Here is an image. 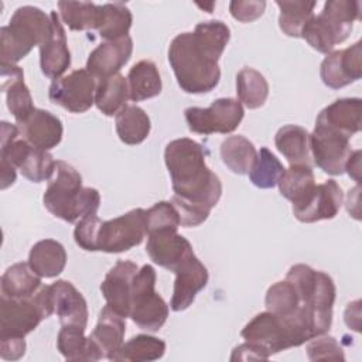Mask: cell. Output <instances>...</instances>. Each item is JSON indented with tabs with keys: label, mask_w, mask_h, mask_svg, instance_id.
<instances>
[{
	"label": "cell",
	"mask_w": 362,
	"mask_h": 362,
	"mask_svg": "<svg viewBox=\"0 0 362 362\" xmlns=\"http://www.w3.org/2000/svg\"><path fill=\"white\" fill-rule=\"evenodd\" d=\"M156 270L151 264L141 266L132 283L129 317L146 331H158L168 317V304L156 291Z\"/></svg>",
	"instance_id": "cell-6"
},
{
	"label": "cell",
	"mask_w": 362,
	"mask_h": 362,
	"mask_svg": "<svg viewBox=\"0 0 362 362\" xmlns=\"http://www.w3.org/2000/svg\"><path fill=\"white\" fill-rule=\"evenodd\" d=\"M173 205L175 206L177 212H178V216H180V222H181V226H185V228H194V226H198L201 223H204L209 214L208 211L202 209V208H198L178 197H173L171 199Z\"/></svg>",
	"instance_id": "cell-47"
},
{
	"label": "cell",
	"mask_w": 362,
	"mask_h": 362,
	"mask_svg": "<svg viewBox=\"0 0 362 362\" xmlns=\"http://www.w3.org/2000/svg\"><path fill=\"white\" fill-rule=\"evenodd\" d=\"M236 95L247 109L262 107L269 96V83L259 71L245 66L236 75Z\"/></svg>",
	"instance_id": "cell-36"
},
{
	"label": "cell",
	"mask_w": 362,
	"mask_h": 362,
	"mask_svg": "<svg viewBox=\"0 0 362 362\" xmlns=\"http://www.w3.org/2000/svg\"><path fill=\"white\" fill-rule=\"evenodd\" d=\"M264 304L267 311L273 313L274 315L288 317L298 310L300 298L294 287L287 280H281L267 288Z\"/></svg>",
	"instance_id": "cell-42"
},
{
	"label": "cell",
	"mask_w": 362,
	"mask_h": 362,
	"mask_svg": "<svg viewBox=\"0 0 362 362\" xmlns=\"http://www.w3.org/2000/svg\"><path fill=\"white\" fill-rule=\"evenodd\" d=\"M102 219L98 215H88L76 222L74 229L75 243L86 252H98V232Z\"/></svg>",
	"instance_id": "cell-45"
},
{
	"label": "cell",
	"mask_w": 362,
	"mask_h": 362,
	"mask_svg": "<svg viewBox=\"0 0 362 362\" xmlns=\"http://www.w3.org/2000/svg\"><path fill=\"white\" fill-rule=\"evenodd\" d=\"M116 133L124 144L136 146L143 143L151 130L148 115L137 105H126L115 120Z\"/></svg>",
	"instance_id": "cell-31"
},
{
	"label": "cell",
	"mask_w": 362,
	"mask_h": 362,
	"mask_svg": "<svg viewBox=\"0 0 362 362\" xmlns=\"http://www.w3.org/2000/svg\"><path fill=\"white\" fill-rule=\"evenodd\" d=\"M57 348L59 354L66 361H99L103 358V354L98 345L85 337V329L79 327L61 325V329L57 337Z\"/></svg>",
	"instance_id": "cell-28"
},
{
	"label": "cell",
	"mask_w": 362,
	"mask_h": 362,
	"mask_svg": "<svg viewBox=\"0 0 362 362\" xmlns=\"http://www.w3.org/2000/svg\"><path fill=\"white\" fill-rule=\"evenodd\" d=\"M139 267L130 260H117L115 266L106 273L100 291L106 304L115 310L123 318L130 314V300H132V283Z\"/></svg>",
	"instance_id": "cell-16"
},
{
	"label": "cell",
	"mask_w": 362,
	"mask_h": 362,
	"mask_svg": "<svg viewBox=\"0 0 362 362\" xmlns=\"http://www.w3.org/2000/svg\"><path fill=\"white\" fill-rule=\"evenodd\" d=\"M165 342L157 337L139 334L123 342L120 349L112 356L115 362H151L163 358Z\"/></svg>",
	"instance_id": "cell-34"
},
{
	"label": "cell",
	"mask_w": 362,
	"mask_h": 362,
	"mask_svg": "<svg viewBox=\"0 0 362 362\" xmlns=\"http://www.w3.org/2000/svg\"><path fill=\"white\" fill-rule=\"evenodd\" d=\"M174 273L175 280L170 307L173 311L178 313L187 310L194 303L197 294L205 288L209 274L208 269L195 256V253L187 256L174 270Z\"/></svg>",
	"instance_id": "cell-15"
},
{
	"label": "cell",
	"mask_w": 362,
	"mask_h": 362,
	"mask_svg": "<svg viewBox=\"0 0 362 362\" xmlns=\"http://www.w3.org/2000/svg\"><path fill=\"white\" fill-rule=\"evenodd\" d=\"M277 7L280 8L279 14V27L287 37L298 38L305 23L314 16L315 1L307 0H277Z\"/></svg>",
	"instance_id": "cell-37"
},
{
	"label": "cell",
	"mask_w": 362,
	"mask_h": 362,
	"mask_svg": "<svg viewBox=\"0 0 362 362\" xmlns=\"http://www.w3.org/2000/svg\"><path fill=\"white\" fill-rule=\"evenodd\" d=\"M51 16L38 7L23 6L11 16L7 25L0 28V61L16 65L49 37Z\"/></svg>",
	"instance_id": "cell-4"
},
{
	"label": "cell",
	"mask_w": 362,
	"mask_h": 362,
	"mask_svg": "<svg viewBox=\"0 0 362 362\" xmlns=\"http://www.w3.org/2000/svg\"><path fill=\"white\" fill-rule=\"evenodd\" d=\"M344 192L335 180H327L315 184L300 201L293 204L296 219L304 223H313L324 219H332L341 209Z\"/></svg>",
	"instance_id": "cell-12"
},
{
	"label": "cell",
	"mask_w": 362,
	"mask_h": 362,
	"mask_svg": "<svg viewBox=\"0 0 362 362\" xmlns=\"http://www.w3.org/2000/svg\"><path fill=\"white\" fill-rule=\"evenodd\" d=\"M270 355L256 344L245 342L233 348L230 361H266Z\"/></svg>",
	"instance_id": "cell-48"
},
{
	"label": "cell",
	"mask_w": 362,
	"mask_h": 362,
	"mask_svg": "<svg viewBox=\"0 0 362 362\" xmlns=\"http://www.w3.org/2000/svg\"><path fill=\"white\" fill-rule=\"evenodd\" d=\"M132 23V11L124 3L115 1L99 6L96 31L105 41H112L129 35Z\"/></svg>",
	"instance_id": "cell-32"
},
{
	"label": "cell",
	"mask_w": 362,
	"mask_h": 362,
	"mask_svg": "<svg viewBox=\"0 0 362 362\" xmlns=\"http://www.w3.org/2000/svg\"><path fill=\"white\" fill-rule=\"evenodd\" d=\"M307 356L310 361H345L344 351L338 341L325 334L310 339Z\"/></svg>",
	"instance_id": "cell-44"
},
{
	"label": "cell",
	"mask_w": 362,
	"mask_h": 362,
	"mask_svg": "<svg viewBox=\"0 0 362 362\" xmlns=\"http://www.w3.org/2000/svg\"><path fill=\"white\" fill-rule=\"evenodd\" d=\"M219 153L222 163L238 175H245L249 173L257 154L253 143L239 134L226 137L221 143Z\"/></svg>",
	"instance_id": "cell-35"
},
{
	"label": "cell",
	"mask_w": 362,
	"mask_h": 362,
	"mask_svg": "<svg viewBox=\"0 0 362 362\" xmlns=\"http://www.w3.org/2000/svg\"><path fill=\"white\" fill-rule=\"evenodd\" d=\"M266 1L263 0H233L229 3L230 16L240 23H252L263 16Z\"/></svg>",
	"instance_id": "cell-46"
},
{
	"label": "cell",
	"mask_w": 362,
	"mask_h": 362,
	"mask_svg": "<svg viewBox=\"0 0 362 362\" xmlns=\"http://www.w3.org/2000/svg\"><path fill=\"white\" fill-rule=\"evenodd\" d=\"M361 113L362 100L359 98H341L325 106L315 122H321L351 139L361 130Z\"/></svg>",
	"instance_id": "cell-23"
},
{
	"label": "cell",
	"mask_w": 362,
	"mask_h": 362,
	"mask_svg": "<svg viewBox=\"0 0 362 362\" xmlns=\"http://www.w3.org/2000/svg\"><path fill=\"white\" fill-rule=\"evenodd\" d=\"M283 171L284 167L280 160L267 147H262L257 151L256 158L247 174L250 182L255 187L269 189L277 185Z\"/></svg>",
	"instance_id": "cell-40"
},
{
	"label": "cell",
	"mask_w": 362,
	"mask_h": 362,
	"mask_svg": "<svg viewBox=\"0 0 362 362\" xmlns=\"http://www.w3.org/2000/svg\"><path fill=\"white\" fill-rule=\"evenodd\" d=\"M0 158L18 168L23 177L31 182L49 180L57 164L51 153L31 146L24 139H17L10 144L0 147Z\"/></svg>",
	"instance_id": "cell-11"
},
{
	"label": "cell",
	"mask_w": 362,
	"mask_h": 362,
	"mask_svg": "<svg viewBox=\"0 0 362 362\" xmlns=\"http://www.w3.org/2000/svg\"><path fill=\"white\" fill-rule=\"evenodd\" d=\"M277 185L280 194L294 204L314 188L315 177L313 168L307 165H290L284 168Z\"/></svg>",
	"instance_id": "cell-39"
},
{
	"label": "cell",
	"mask_w": 362,
	"mask_h": 362,
	"mask_svg": "<svg viewBox=\"0 0 362 362\" xmlns=\"http://www.w3.org/2000/svg\"><path fill=\"white\" fill-rule=\"evenodd\" d=\"M62 23L72 31L96 30L99 18V4L92 1H58Z\"/></svg>",
	"instance_id": "cell-38"
},
{
	"label": "cell",
	"mask_w": 362,
	"mask_h": 362,
	"mask_svg": "<svg viewBox=\"0 0 362 362\" xmlns=\"http://www.w3.org/2000/svg\"><path fill=\"white\" fill-rule=\"evenodd\" d=\"M54 298V313L61 325L79 327L86 329L88 325V304L79 290L66 280H57L51 284Z\"/></svg>",
	"instance_id": "cell-21"
},
{
	"label": "cell",
	"mask_w": 362,
	"mask_h": 362,
	"mask_svg": "<svg viewBox=\"0 0 362 362\" xmlns=\"http://www.w3.org/2000/svg\"><path fill=\"white\" fill-rule=\"evenodd\" d=\"M42 202L55 218L75 223L88 215H96L100 195L96 188L82 187V177L71 164L57 160L55 171L48 181Z\"/></svg>",
	"instance_id": "cell-2"
},
{
	"label": "cell",
	"mask_w": 362,
	"mask_h": 362,
	"mask_svg": "<svg viewBox=\"0 0 362 362\" xmlns=\"http://www.w3.org/2000/svg\"><path fill=\"white\" fill-rule=\"evenodd\" d=\"M359 184H356L355 188L348 191V198H346V211L355 218L361 219L359 216Z\"/></svg>",
	"instance_id": "cell-52"
},
{
	"label": "cell",
	"mask_w": 362,
	"mask_h": 362,
	"mask_svg": "<svg viewBox=\"0 0 362 362\" xmlns=\"http://www.w3.org/2000/svg\"><path fill=\"white\" fill-rule=\"evenodd\" d=\"M146 235V209L134 208L124 215L100 222L98 252L122 253L130 250L139 246Z\"/></svg>",
	"instance_id": "cell-8"
},
{
	"label": "cell",
	"mask_w": 362,
	"mask_h": 362,
	"mask_svg": "<svg viewBox=\"0 0 362 362\" xmlns=\"http://www.w3.org/2000/svg\"><path fill=\"white\" fill-rule=\"evenodd\" d=\"M133 52V40L130 35L105 41L99 44L88 57L86 69L96 79L102 81L119 74Z\"/></svg>",
	"instance_id": "cell-17"
},
{
	"label": "cell",
	"mask_w": 362,
	"mask_h": 362,
	"mask_svg": "<svg viewBox=\"0 0 362 362\" xmlns=\"http://www.w3.org/2000/svg\"><path fill=\"white\" fill-rule=\"evenodd\" d=\"M28 264L40 277H57L66 266L65 247L58 240L42 239L30 249Z\"/></svg>",
	"instance_id": "cell-26"
},
{
	"label": "cell",
	"mask_w": 362,
	"mask_h": 362,
	"mask_svg": "<svg viewBox=\"0 0 362 362\" xmlns=\"http://www.w3.org/2000/svg\"><path fill=\"white\" fill-rule=\"evenodd\" d=\"M98 81L86 68L75 69L49 85V100L71 113H83L95 105Z\"/></svg>",
	"instance_id": "cell-10"
},
{
	"label": "cell",
	"mask_w": 362,
	"mask_h": 362,
	"mask_svg": "<svg viewBox=\"0 0 362 362\" xmlns=\"http://www.w3.org/2000/svg\"><path fill=\"white\" fill-rule=\"evenodd\" d=\"M52 30L49 37L40 45L41 72L49 79H58L71 65V52L66 34L57 11H51Z\"/></svg>",
	"instance_id": "cell-18"
},
{
	"label": "cell",
	"mask_w": 362,
	"mask_h": 362,
	"mask_svg": "<svg viewBox=\"0 0 362 362\" xmlns=\"http://www.w3.org/2000/svg\"><path fill=\"white\" fill-rule=\"evenodd\" d=\"M54 314L52 288L41 286L40 290L27 298L0 297V338H24L38 324Z\"/></svg>",
	"instance_id": "cell-5"
},
{
	"label": "cell",
	"mask_w": 362,
	"mask_h": 362,
	"mask_svg": "<svg viewBox=\"0 0 362 362\" xmlns=\"http://www.w3.org/2000/svg\"><path fill=\"white\" fill-rule=\"evenodd\" d=\"M20 136L31 146L41 150L57 147L64 134L62 122L59 117L45 109H34L33 113L23 122L17 123Z\"/></svg>",
	"instance_id": "cell-20"
},
{
	"label": "cell",
	"mask_w": 362,
	"mask_h": 362,
	"mask_svg": "<svg viewBox=\"0 0 362 362\" xmlns=\"http://www.w3.org/2000/svg\"><path fill=\"white\" fill-rule=\"evenodd\" d=\"M25 341L24 338H0V356L4 361H17L25 354Z\"/></svg>",
	"instance_id": "cell-49"
},
{
	"label": "cell",
	"mask_w": 362,
	"mask_h": 362,
	"mask_svg": "<svg viewBox=\"0 0 362 362\" xmlns=\"http://www.w3.org/2000/svg\"><path fill=\"white\" fill-rule=\"evenodd\" d=\"M146 252L156 264L173 273L187 256L194 253L191 243L177 230L148 233Z\"/></svg>",
	"instance_id": "cell-19"
},
{
	"label": "cell",
	"mask_w": 362,
	"mask_h": 362,
	"mask_svg": "<svg viewBox=\"0 0 362 362\" xmlns=\"http://www.w3.org/2000/svg\"><path fill=\"white\" fill-rule=\"evenodd\" d=\"M361 1L356 0H328L318 14L334 34L337 44L344 42L351 31L354 21L359 18Z\"/></svg>",
	"instance_id": "cell-27"
},
{
	"label": "cell",
	"mask_w": 362,
	"mask_h": 362,
	"mask_svg": "<svg viewBox=\"0 0 362 362\" xmlns=\"http://www.w3.org/2000/svg\"><path fill=\"white\" fill-rule=\"evenodd\" d=\"M16 167L6 160H1V189H7L16 181Z\"/></svg>",
	"instance_id": "cell-53"
},
{
	"label": "cell",
	"mask_w": 362,
	"mask_h": 362,
	"mask_svg": "<svg viewBox=\"0 0 362 362\" xmlns=\"http://www.w3.org/2000/svg\"><path fill=\"white\" fill-rule=\"evenodd\" d=\"M126 318L119 315L107 304L100 310L98 322L90 332V339L98 345L103 358L112 359V356L120 349L126 332Z\"/></svg>",
	"instance_id": "cell-24"
},
{
	"label": "cell",
	"mask_w": 362,
	"mask_h": 362,
	"mask_svg": "<svg viewBox=\"0 0 362 362\" xmlns=\"http://www.w3.org/2000/svg\"><path fill=\"white\" fill-rule=\"evenodd\" d=\"M345 171L356 184L361 182V150H355L351 153L345 164Z\"/></svg>",
	"instance_id": "cell-50"
},
{
	"label": "cell",
	"mask_w": 362,
	"mask_h": 362,
	"mask_svg": "<svg viewBox=\"0 0 362 362\" xmlns=\"http://www.w3.org/2000/svg\"><path fill=\"white\" fill-rule=\"evenodd\" d=\"M130 100L141 102L160 95L163 89L161 76L153 61L141 59L136 62L127 74Z\"/></svg>",
	"instance_id": "cell-29"
},
{
	"label": "cell",
	"mask_w": 362,
	"mask_h": 362,
	"mask_svg": "<svg viewBox=\"0 0 362 362\" xmlns=\"http://www.w3.org/2000/svg\"><path fill=\"white\" fill-rule=\"evenodd\" d=\"M274 144L290 165L313 167L310 133L304 127L297 124L280 127L274 136Z\"/></svg>",
	"instance_id": "cell-25"
},
{
	"label": "cell",
	"mask_w": 362,
	"mask_h": 362,
	"mask_svg": "<svg viewBox=\"0 0 362 362\" xmlns=\"http://www.w3.org/2000/svg\"><path fill=\"white\" fill-rule=\"evenodd\" d=\"M205 158V148L188 137L171 140L164 150L174 195L211 212L221 199L222 182Z\"/></svg>",
	"instance_id": "cell-1"
},
{
	"label": "cell",
	"mask_w": 362,
	"mask_h": 362,
	"mask_svg": "<svg viewBox=\"0 0 362 362\" xmlns=\"http://www.w3.org/2000/svg\"><path fill=\"white\" fill-rule=\"evenodd\" d=\"M20 134L18 126L17 124H11L6 120L1 122V130H0V147L10 144L11 141L17 140Z\"/></svg>",
	"instance_id": "cell-51"
},
{
	"label": "cell",
	"mask_w": 362,
	"mask_h": 362,
	"mask_svg": "<svg viewBox=\"0 0 362 362\" xmlns=\"http://www.w3.org/2000/svg\"><path fill=\"white\" fill-rule=\"evenodd\" d=\"M197 6L199 7V8H202V10H206V13H212L214 11V7H215V3L214 1H211V3H197Z\"/></svg>",
	"instance_id": "cell-55"
},
{
	"label": "cell",
	"mask_w": 362,
	"mask_h": 362,
	"mask_svg": "<svg viewBox=\"0 0 362 362\" xmlns=\"http://www.w3.org/2000/svg\"><path fill=\"white\" fill-rule=\"evenodd\" d=\"M130 99L127 78L116 74L106 79L98 81L95 105L105 116H116Z\"/></svg>",
	"instance_id": "cell-33"
},
{
	"label": "cell",
	"mask_w": 362,
	"mask_h": 362,
	"mask_svg": "<svg viewBox=\"0 0 362 362\" xmlns=\"http://www.w3.org/2000/svg\"><path fill=\"white\" fill-rule=\"evenodd\" d=\"M188 129L198 134H228L238 129L245 110L242 103L233 98L215 99L209 107L191 106L184 110Z\"/></svg>",
	"instance_id": "cell-7"
},
{
	"label": "cell",
	"mask_w": 362,
	"mask_h": 362,
	"mask_svg": "<svg viewBox=\"0 0 362 362\" xmlns=\"http://www.w3.org/2000/svg\"><path fill=\"white\" fill-rule=\"evenodd\" d=\"M1 65V90L6 93V103L10 113L14 116L16 122L20 123L25 120L34 107L33 96L30 89L24 82L23 69L13 64Z\"/></svg>",
	"instance_id": "cell-22"
},
{
	"label": "cell",
	"mask_w": 362,
	"mask_h": 362,
	"mask_svg": "<svg viewBox=\"0 0 362 362\" xmlns=\"http://www.w3.org/2000/svg\"><path fill=\"white\" fill-rule=\"evenodd\" d=\"M362 44L361 41L354 45L331 51L322 59L320 66V76L325 86L331 89H341L362 76Z\"/></svg>",
	"instance_id": "cell-14"
},
{
	"label": "cell",
	"mask_w": 362,
	"mask_h": 362,
	"mask_svg": "<svg viewBox=\"0 0 362 362\" xmlns=\"http://www.w3.org/2000/svg\"><path fill=\"white\" fill-rule=\"evenodd\" d=\"M359 315H361V307H359L358 310H355V314H354V313H352V305H351V303H349L348 307H346V310H345V314H344L345 324H346L349 328H352V329H355V331H359V327H361V318H359Z\"/></svg>",
	"instance_id": "cell-54"
},
{
	"label": "cell",
	"mask_w": 362,
	"mask_h": 362,
	"mask_svg": "<svg viewBox=\"0 0 362 362\" xmlns=\"http://www.w3.org/2000/svg\"><path fill=\"white\" fill-rule=\"evenodd\" d=\"M192 34L199 45L216 61L222 57L230 38L229 27L221 20L202 21L195 25Z\"/></svg>",
	"instance_id": "cell-41"
},
{
	"label": "cell",
	"mask_w": 362,
	"mask_h": 362,
	"mask_svg": "<svg viewBox=\"0 0 362 362\" xmlns=\"http://www.w3.org/2000/svg\"><path fill=\"white\" fill-rule=\"evenodd\" d=\"M41 277L30 267L28 262H18L10 266L1 276V296L8 298H27L41 287Z\"/></svg>",
	"instance_id": "cell-30"
},
{
	"label": "cell",
	"mask_w": 362,
	"mask_h": 362,
	"mask_svg": "<svg viewBox=\"0 0 362 362\" xmlns=\"http://www.w3.org/2000/svg\"><path fill=\"white\" fill-rule=\"evenodd\" d=\"M310 146L314 164L325 174L341 175L345 173V164L352 153L349 137L321 122H315L310 134Z\"/></svg>",
	"instance_id": "cell-9"
},
{
	"label": "cell",
	"mask_w": 362,
	"mask_h": 362,
	"mask_svg": "<svg viewBox=\"0 0 362 362\" xmlns=\"http://www.w3.org/2000/svg\"><path fill=\"white\" fill-rule=\"evenodd\" d=\"M240 337L246 342L259 345L269 355L293 348V341L283 318L274 315L270 311L259 313L255 315L243 327Z\"/></svg>",
	"instance_id": "cell-13"
},
{
	"label": "cell",
	"mask_w": 362,
	"mask_h": 362,
	"mask_svg": "<svg viewBox=\"0 0 362 362\" xmlns=\"http://www.w3.org/2000/svg\"><path fill=\"white\" fill-rule=\"evenodd\" d=\"M181 226L178 212L171 201H160L146 211L147 235L160 230H177Z\"/></svg>",
	"instance_id": "cell-43"
},
{
	"label": "cell",
	"mask_w": 362,
	"mask_h": 362,
	"mask_svg": "<svg viewBox=\"0 0 362 362\" xmlns=\"http://www.w3.org/2000/svg\"><path fill=\"white\" fill-rule=\"evenodd\" d=\"M168 62L177 83L185 93L214 90L221 79L219 64L197 41L192 33H181L168 47Z\"/></svg>",
	"instance_id": "cell-3"
}]
</instances>
